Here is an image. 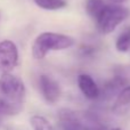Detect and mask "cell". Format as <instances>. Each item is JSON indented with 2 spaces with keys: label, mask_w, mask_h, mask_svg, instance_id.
Masks as SVG:
<instances>
[{
  "label": "cell",
  "mask_w": 130,
  "mask_h": 130,
  "mask_svg": "<svg viewBox=\"0 0 130 130\" xmlns=\"http://www.w3.org/2000/svg\"><path fill=\"white\" fill-rule=\"evenodd\" d=\"M33 2L46 10H58L66 7L65 0H33Z\"/></svg>",
  "instance_id": "obj_12"
},
{
  "label": "cell",
  "mask_w": 130,
  "mask_h": 130,
  "mask_svg": "<svg viewBox=\"0 0 130 130\" xmlns=\"http://www.w3.org/2000/svg\"><path fill=\"white\" fill-rule=\"evenodd\" d=\"M111 1H112L113 2V4H120V2H123L124 1V0H111Z\"/></svg>",
  "instance_id": "obj_14"
},
{
  "label": "cell",
  "mask_w": 130,
  "mask_h": 130,
  "mask_svg": "<svg viewBox=\"0 0 130 130\" xmlns=\"http://www.w3.org/2000/svg\"><path fill=\"white\" fill-rule=\"evenodd\" d=\"M0 89L6 98H8L14 103L23 105L25 99V86L18 76L11 73L1 74Z\"/></svg>",
  "instance_id": "obj_3"
},
{
  "label": "cell",
  "mask_w": 130,
  "mask_h": 130,
  "mask_svg": "<svg viewBox=\"0 0 130 130\" xmlns=\"http://www.w3.org/2000/svg\"><path fill=\"white\" fill-rule=\"evenodd\" d=\"M105 6L106 4L104 2V0H87V2H86V11H87V14L90 17L96 20Z\"/></svg>",
  "instance_id": "obj_10"
},
{
  "label": "cell",
  "mask_w": 130,
  "mask_h": 130,
  "mask_svg": "<svg viewBox=\"0 0 130 130\" xmlns=\"http://www.w3.org/2000/svg\"><path fill=\"white\" fill-rule=\"evenodd\" d=\"M39 86L41 95L48 104H55L59 101L62 95L61 87L54 79L43 74L39 79Z\"/></svg>",
  "instance_id": "obj_5"
},
{
  "label": "cell",
  "mask_w": 130,
  "mask_h": 130,
  "mask_svg": "<svg viewBox=\"0 0 130 130\" xmlns=\"http://www.w3.org/2000/svg\"><path fill=\"white\" fill-rule=\"evenodd\" d=\"M117 50L120 53H126L130 49V27H127L120 33L115 42Z\"/></svg>",
  "instance_id": "obj_11"
},
{
  "label": "cell",
  "mask_w": 130,
  "mask_h": 130,
  "mask_svg": "<svg viewBox=\"0 0 130 130\" xmlns=\"http://www.w3.org/2000/svg\"><path fill=\"white\" fill-rule=\"evenodd\" d=\"M58 122L62 130H82L80 115L70 108L58 111Z\"/></svg>",
  "instance_id": "obj_6"
},
{
  "label": "cell",
  "mask_w": 130,
  "mask_h": 130,
  "mask_svg": "<svg viewBox=\"0 0 130 130\" xmlns=\"http://www.w3.org/2000/svg\"><path fill=\"white\" fill-rule=\"evenodd\" d=\"M129 14V9L123 6L117 4L106 5L96 18L97 27L103 34L112 33L118 25L128 18Z\"/></svg>",
  "instance_id": "obj_2"
},
{
  "label": "cell",
  "mask_w": 130,
  "mask_h": 130,
  "mask_svg": "<svg viewBox=\"0 0 130 130\" xmlns=\"http://www.w3.org/2000/svg\"><path fill=\"white\" fill-rule=\"evenodd\" d=\"M80 120L82 130H106V127L102 123L99 118L91 112L80 115Z\"/></svg>",
  "instance_id": "obj_9"
},
{
  "label": "cell",
  "mask_w": 130,
  "mask_h": 130,
  "mask_svg": "<svg viewBox=\"0 0 130 130\" xmlns=\"http://www.w3.org/2000/svg\"><path fill=\"white\" fill-rule=\"evenodd\" d=\"M18 63L17 46L11 40H2L0 42V73H10Z\"/></svg>",
  "instance_id": "obj_4"
},
{
  "label": "cell",
  "mask_w": 130,
  "mask_h": 130,
  "mask_svg": "<svg viewBox=\"0 0 130 130\" xmlns=\"http://www.w3.org/2000/svg\"><path fill=\"white\" fill-rule=\"evenodd\" d=\"M78 87L86 98L97 99L101 97V89L89 74L82 73L78 76Z\"/></svg>",
  "instance_id": "obj_7"
},
{
  "label": "cell",
  "mask_w": 130,
  "mask_h": 130,
  "mask_svg": "<svg viewBox=\"0 0 130 130\" xmlns=\"http://www.w3.org/2000/svg\"><path fill=\"white\" fill-rule=\"evenodd\" d=\"M74 39L56 32H43L36 38L32 45V56L42 59L50 50H64L74 45Z\"/></svg>",
  "instance_id": "obj_1"
},
{
  "label": "cell",
  "mask_w": 130,
  "mask_h": 130,
  "mask_svg": "<svg viewBox=\"0 0 130 130\" xmlns=\"http://www.w3.org/2000/svg\"><path fill=\"white\" fill-rule=\"evenodd\" d=\"M30 124L33 130H54L49 120L42 115H32L30 118Z\"/></svg>",
  "instance_id": "obj_13"
},
{
  "label": "cell",
  "mask_w": 130,
  "mask_h": 130,
  "mask_svg": "<svg viewBox=\"0 0 130 130\" xmlns=\"http://www.w3.org/2000/svg\"><path fill=\"white\" fill-rule=\"evenodd\" d=\"M112 113L115 115H126L130 112V86H126L117 95L114 103L112 105Z\"/></svg>",
  "instance_id": "obj_8"
},
{
  "label": "cell",
  "mask_w": 130,
  "mask_h": 130,
  "mask_svg": "<svg viewBox=\"0 0 130 130\" xmlns=\"http://www.w3.org/2000/svg\"><path fill=\"white\" fill-rule=\"evenodd\" d=\"M111 130H122V129H120V128H113V129H111Z\"/></svg>",
  "instance_id": "obj_16"
},
{
  "label": "cell",
  "mask_w": 130,
  "mask_h": 130,
  "mask_svg": "<svg viewBox=\"0 0 130 130\" xmlns=\"http://www.w3.org/2000/svg\"><path fill=\"white\" fill-rule=\"evenodd\" d=\"M2 98H6V97L4 96V94L1 92V89H0V99H2ZM7 99H8V98H7Z\"/></svg>",
  "instance_id": "obj_15"
}]
</instances>
